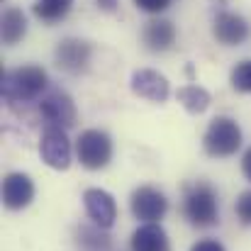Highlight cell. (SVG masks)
<instances>
[{
	"instance_id": "603a6c76",
	"label": "cell",
	"mask_w": 251,
	"mask_h": 251,
	"mask_svg": "<svg viewBox=\"0 0 251 251\" xmlns=\"http://www.w3.org/2000/svg\"><path fill=\"white\" fill-rule=\"evenodd\" d=\"M242 171H244V176L251 180V147L247 149V154H244V159H242Z\"/></svg>"
},
{
	"instance_id": "ffe728a7",
	"label": "cell",
	"mask_w": 251,
	"mask_h": 251,
	"mask_svg": "<svg viewBox=\"0 0 251 251\" xmlns=\"http://www.w3.org/2000/svg\"><path fill=\"white\" fill-rule=\"evenodd\" d=\"M171 2H173V0H134V5H137L142 12H149V15H159V12L168 10Z\"/></svg>"
},
{
	"instance_id": "ac0fdd59",
	"label": "cell",
	"mask_w": 251,
	"mask_h": 251,
	"mask_svg": "<svg viewBox=\"0 0 251 251\" xmlns=\"http://www.w3.org/2000/svg\"><path fill=\"white\" fill-rule=\"evenodd\" d=\"M229 83L239 93H251V61H239L232 74H229Z\"/></svg>"
},
{
	"instance_id": "7402d4cb",
	"label": "cell",
	"mask_w": 251,
	"mask_h": 251,
	"mask_svg": "<svg viewBox=\"0 0 251 251\" xmlns=\"http://www.w3.org/2000/svg\"><path fill=\"white\" fill-rule=\"evenodd\" d=\"M117 5H120V0H98V7L105 10V12H115Z\"/></svg>"
},
{
	"instance_id": "4fadbf2b",
	"label": "cell",
	"mask_w": 251,
	"mask_h": 251,
	"mask_svg": "<svg viewBox=\"0 0 251 251\" xmlns=\"http://www.w3.org/2000/svg\"><path fill=\"white\" fill-rule=\"evenodd\" d=\"M129 249L132 251H171L166 229L159 222L151 225H142L134 229L132 239H129Z\"/></svg>"
},
{
	"instance_id": "30bf717a",
	"label": "cell",
	"mask_w": 251,
	"mask_h": 251,
	"mask_svg": "<svg viewBox=\"0 0 251 251\" xmlns=\"http://www.w3.org/2000/svg\"><path fill=\"white\" fill-rule=\"evenodd\" d=\"M34 200V183L27 173H7L2 180V205L7 210H25Z\"/></svg>"
},
{
	"instance_id": "5b68a950",
	"label": "cell",
	"mask_w": 251,
	"mask_h": 251,
	"mask_svg": "<svg viewBox=\"0 0 251 251\" xmlns=\"http://www.w3.org/2000/svg\"><path fill=\"white\" fill-rule=\"evenodd\" d=\"M39 156L47 166L56 171H66L71 166V142L66 132L59 127H47L39 142Z\"/></svg>"
},
{
	"instance_id": "7a4b0ae2",
	"label": "cell",
	"mask_w": 251,
	"mask_h": 251,
	"mask_svg": "<svg viewBox=\"0 0 251 251\" xmlns=\"http://www.w3.org/2000/svg\"><path fill=\"white\" fill-rule=\"evenodd\" d=\"M202 147L207 156L212 159H227L234 156L242 147V129L232 117H215L202 137Z\"/></svg>"
},
{
	"instance_id": "44dd1931",
	"label": "cell",
	"mask_w": 251,
	"mask_h": 251,
	"mask_svg": "<svg viewBox=\"0 0 251 251\" xmlns=\"http://www.w3.org/2000/svg\"><path fill=\"white\" fill-rule=\"evenodd\" d=\"M190 251H225V247H222L217 239H202V242L193 244Z\"/></svg>"
},
{
	"instance_id": "7c38bea8",
	"label": "cell",
	"mask_w": 251,
	"mask_h": 251,
	"mask_svg": "<svg viewBox=\"0 0 251 251\" xmlns=\"http://www.w3.org/2000/svg\"><path fill=\"white\" fill-rule=\"evenodd\" d=\"M56 66L69 74H81L90 61V44L83 39H64L59 42L56 51Z\"/></svg>"
},
{
	"instance_id": "5bb4252c",
	"label": "cell",
	"mask_w": 251,
	"mask_h": 251,
	"mask_svg": "<svg viewBox=\"0 0 251 251\" xmlns=\"http://www.w3.org/2000/svg\"><path fill=\"white\" fill-rule=\"evenodd\" d=\"M142 39L147 44V49L151 51H168L176 42V27L173 22L168 20H149L144 25V32H142Z\"/></svg>"
},
{
	"instance_id": "2e32d148",
	"label": "cell",
	"mask_w": 251,
	"mask_h": 251,
	"mask_svg": "<svg viewBox=\"0 0 251 251\" xmlns=\"http://www.w3.org/2000/svg\"><path fill=\"white\" fill-rule=\"evenodd\" d=\"M176 98H178V102H180L190 115H200V112H205V110L210 107V102H212L210 93H207L202 85H195V83L178 88Z\"/></svg>"
},
{
	"instance_id": "d6986e66",
	"label": "cell",
	"mask_w": 251,
	"mask_h": 251,
	"mask_svg": "<svg viewBox=\"0 0 251 251\" xmlns=\"http://www.w3.org/2000/svg\"><path fill=\"white\" fill-rule=\"evenodd\" d=\"M237 217L244 222V225H251V190H244L237 200Z\"/></svg>"
},
{
	"instance_id": "52a82bcc",
	"label": "cell",
	"mask_w": 251,
	"mask_h": 251,
	"mask_svg": "<svg viewBox=\"0 0 251 251\" xmlns=\"http://www.w3.org/2000/svg\"><path fill=\"white\" fill-rule=\"evenodd\" d=\"M83 205L88 217L93 220V225L98 229H110L117 220V202L115 198L102 190V188H88L83 193Z\"/></svg>"
},
{
	"instance_id": "8992f818",
	"label": "cell",
	"mask_w": 251,
	"mask_h": 251,
	"mask_svg": "<svg viewBox=\"0 0 251 251\" xmlns=\"http://www.w3.org/2000/svg\"><path fill=\"white\" fill-rule=\"evenodd\" d=\"M132 215L137 220H142L144 225H151V222H159L168 210V200L164 193H159L156 188L151 185H142L132 193Z\"/></svg>"
},
{
	"instance_id": "9a60e30c",
	"label": "cell",
	"mask_w": 251,
	"mask_h": 251,
	"mask_svg": "<svg viewBox=\"0 0 251 251\" xmlns=\"http://www.w3.org/2000/svg\"><path fill=\"white\" fill-rule=\"evenodd\" d=\"M0 34H2V42L7 47L17 44L27 34V17H25V12L17 10V7H7L2 12V20H0Z\"/></svg>"
},
{
	"instance_id": "e0dca14e",
	"label": "cell",
	"mask_w": 251,
	"mask_h": 251,
	"mask_svg": "<svg viewBox=\"0 0 251 251\" xmlns=\"http://www.w3.org/2000/svg\"><path fill=\"white\" fill-rule=\"evenodd\" d=\"M74 7V0H37L34 2V15L42 20V22H59L64 20Z\"/></svg>"
},
{
	"instance_id": "3957f363",
	"label": "cell",
	"mask_w": 251,
	"mask_h": 251,
	"mask_svg": "<svg viewBox=\"0 0 251 251\" xmlns=\"http://www.w3.org/2000/svg\"><path fill=\"white\" fill-rule=\"evenodd\" d=\"M185 217L195 227H212L220 220V207H217V193L207 183H198L185 193L183 202Z\"/></svg>"
},
{
	"instance_id": "8fae6325",
	"label": "cell",
	"mask_w": 251,
	"mask_h": 251,
	"mask_svg": "<svg viewBox=\"0 0 251 251\" xmlns=\"http://www.w3.org/2000/svg\"><path fill=\"white\" fill-rule=\"evenodd\" d=\"M212 34L220 44L225 47H237L242 42H247L249 37V25L242 15L237 12H220L215 17V25H212Z\"/></svg>"
},
{
	"instance_id": "9c48e42d",
	"label": "cell",
	"mask_w": 251,
	"mask_h": 251,
	"mask_svg": "<svg viewBox=\"0 0 251 251\" xmlns=\"http://www.w3.org/2000/svg\"><path fill=\"white\" fill-rule=\"evenodd\" d=\"M132 93L144 98V100H151V102H166L168 93H171V85L168 78L164 74L154 71V69H139L132 74Z\"/></svg>"
},
{
	"instance_id": "277c9868",
	"label": "cell",
	"mask_w": 251,
	"mask_h": 251,
	"mask_svg": "<svg viewBox=\"0 0 251 251\" xmlns=\"http://www.w3.org/2000/svg\"><path fill=\"white\" fill-rule=\"evenodd\" d=\"M76 154L83 168L100 171L112 159V139L100 129H85L76 142Z\"/></svg>"
},
{
	"instance_id": "6da1fadb",
	"label": "cell",
	"mask_w": 251,
	"mask_h": 251,
	"mask_svg": "<svg viewBox=\"0 0 251 251\" xmlns=\"http://www.w3.org/2000/svg\"><path fill=\"white\" fill-rule=\"evenodd\" d=\"M49 85V76L42 66H20L2 74L0 90L2 98L10 102H27L37 100Z\"/></svg>"
},
{
	"instance_id": "ba28073f",
	"label": "cell",
	"mask_w": 251,
	"mask_h": 251,
	"mask_svg": "<svg viewBox=\"0 0 251 251\" xmlns=\"http://www.w3.org/2000/svg\"><path fill=\"white\" fill-rule=\"evenodd\" d=\"M39 112L42 117L49 122V127H59V129H69L76 125V105L74 100L56 90V93H49L47 98H42L39 102Z\"/></svg>"
}]
</instances>
